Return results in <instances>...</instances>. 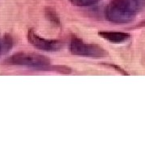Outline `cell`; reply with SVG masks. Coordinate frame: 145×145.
<instances>
[{"instance_id":"6da1fadb","label":"cell","mask_w":145,"mask_h":145,"mask_svg":"<svg viewBox=\"0 0 145 145\" xmlns=\"http://www.w3.org/2000/svg\"><path fill=\"white\" fill-rule=\"evenodd\" d=\"M145 6V0H111L106 8V17L114 24H127Z\"/></svg>"},{"instance_id":"7a4b0ae2","label":"cell","mask_w":145,"mask_h":145,"mask_svg":"<svg viewBox=\"0 0 145 145\" xmlns=\"http://www.w3.org/2000/svg\"><path fill=\"white\" fill-rule=\"evenodd\" d=\"M6 63L11 65L27 66L35 69H46L50 67V60L48 57L36 53L17 52L6 60Z\"/></svg>"},{"instance_id":"3957f363","label":"cell","mask_w":145,"mask_h":145,"mask_svg":"<svg viewBox=\"0 0 145 145\" xmlns=\"http://www.w3.org/2000/svg\"><path fill=\"white\" fill-rule=\"evenodd\" d=\"M69 50L72 54L86 57L100 58L106 56V51L98 44L86 43L76 36H72L69 43Z\"/></svg>"},{"instance_id":"277c9868","label":"cell","mask_w":145,"mask_h":145,"mask_svg":"<svg viewBox=\"0 0 145 145\" xmlns=\"http://www.w3.org/2000/svg\"><path fill=\"white\" fill-rule=\"evenodd\" d=\"M27 40L32 46L44 52H57L62 48V42L61 40L43 38L32 29L28 30Z\"/></svg>"},{"instance_id":"5b68a950","label":"cell","mask_w":145,"mask_h":145,"mask_svg":"<svg viewBox=\"0 0 145 145\" xmlns=\"http://www.w3.org/2000/svg\"><path fill=\"white\" fill-rule=\"evenodd\" d=\"M99 36L111 43H122L130 38L128 33L118 31H101L99 32Z\"/></svg>"},{"instance_id":"8992f818","label":"cell","mask_w":145,"mask_h":145,"mask_svg":"<svg viewBox=\"0 0 145 145\" xmlns=\"http://www.w3.org/2000/svg\"><path fill=\"white\" fill-rule=\"evenodd\" d=\"M13 45L14 41L10 36L5 35L3 37H0V56L8 53L13 48Z\"/></svg>"},{"instance_id":"52a82bcc","label":"cell","mask_w":145,"mask_h":145,"mask_svg":"<svg viewBox=\"0 0 145 145\" xmlns=\"http://www.w3.org/2000/svg\"><path fill=\"white\" fill-rule=\"evenodd\" d=\"M44 13H45V17L48 20L50 21L52 24H54L56 26H60L61 21L59 19V16H57L55 10L50 7H48L46 8V10H44Z\"/></svg>"},{"instance_id":"ba28073f","label":"cell","mask_w":145,"mask_h":145,"mask_svg":"<svg viewBox=\"0 0 145 145\" xmlns=\"http://www.w3.org/2000/svg\"><path fill=\"white\" fill-rule=\"evenodd\" d=\"M76 7H89L99 3L101 0H69Z\"/></svg>"},{"instance_id":"9c48e42d","label":"cell","mask_w":145,"mask_h":145,"mask_svg":"<svg viewBox=\"0 0 145 145\" xmlns=\"http://www.w3.org/2000/svg\"><path fill=\"white\" fill-rule=\"evenodd\" d=\"M110 68H113L114 69H116L117 71H119V72H121V73H123V74H127V72H125L123 69H122L121 68L119 67V66H117V65H107Z\"/></svg>"}]
</instances>
